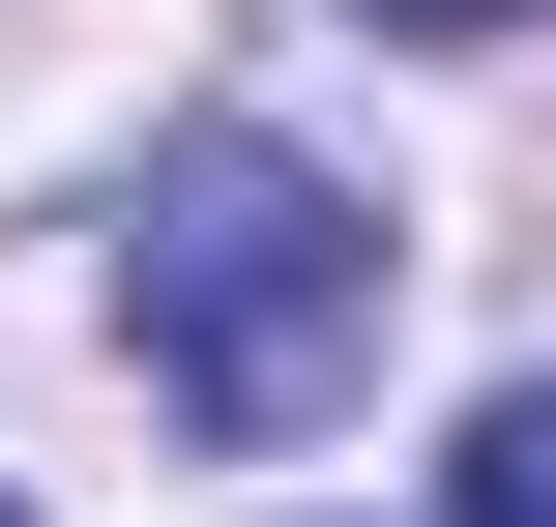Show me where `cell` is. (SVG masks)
<instances>
[{"label":"cell","mask_w":556,"mask_h":527,"mask_svg":"<svg viewBox=\"0 0 556 527\" xmlns=\"http://www.w3.org/2000/svg\"><path fill=\"white\" fill-rule=\"evenodd\" d=\"M381 205L323 176V147H264V117H176L147 147V205H117V352L205 411V440H323L352 381H381Z\"/></svg>","instance_id":"cell-1"},{"label":"cell","mask_w":556,"mask_h":527,"mask_svg":"<svg viewBox=\"0 0 556 527\" xmlns=\"http://www.w3.org/2000/svg\"><path fill=\"white\" fill-rule=\"evenodd\" d=\"M440 527H556V381H498V411H469V499Z\"/></svg>","instance_id":"cell-2"},{"label":"cell","mask_w":556,"mask_h":527,"mask_svg":"<svg viewBox=\"0 0 556 527\" xmlns=\"http://www.w3.org/2000/svg\"><path fill=\"white\" fill-rule=\"evenodd\" d=\"M352 29H528V0H352Z\"/></svg>","instance_id":"cell-3"}]
</instances>
